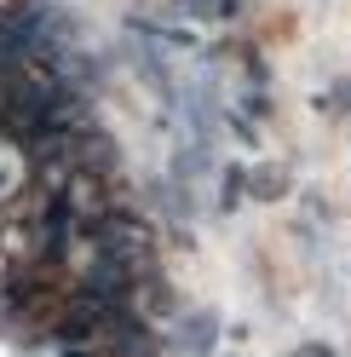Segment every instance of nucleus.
<instances>
[{
  "mask_svg": "<svg viewBox=\"0 0 351 357\" xmlns=\"http://www.w3.org/2000/svg\"><path fill=\"white\" fill-rule=\"evenodd\" d=\"M299 357H334V351H328V346H305Z\"/></svg>",
  "mask_w": 351,
  "mask_h": 357,
  "instance_id": "f03ea898",
  "label": "nucleus"
},
{
  "mask_svg": "<svg viewBox=\"0 0 351 357\" xmlns=\"http://www.w3.org/2000/svg\"><path fill=\"white\" fill-rule=\"evenodd\" d=\"M185 12H202V17H231L236 12V0H179Z\"/></svg>",
  "mask_w": 351,
  "mask_h": 357,
  "instance_id": "f257e3e1",
  "label": "nucleus"
}]
</instances>
